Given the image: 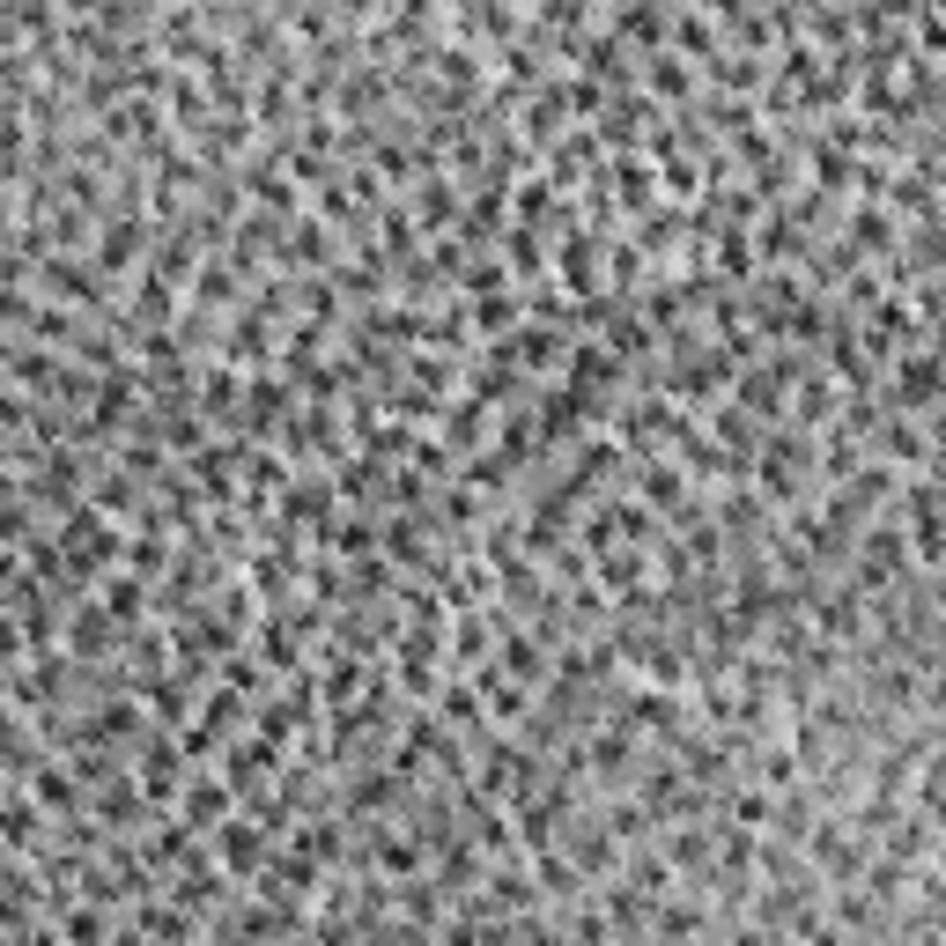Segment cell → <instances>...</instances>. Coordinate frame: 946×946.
I'll list each match as a JSON object with an SVG mask.
<instances>
[{
  "label": "cell",
  "instance_id": "6da1fadb",
  "mask_svg": "<svg viewBox=\"0 0 946 946\" xmlns=\"http://www.w3.org/2000/svg\"><path fill=\"white\" fill-rule=\"evenodd\" d=\"M237 791V784H230ZM230 791L222 784H200L193 799H185V821H230Z\"/></svg>",
  "mask_w": 946,
  "mask_h": 946
},
{
  "label": "cell",
  "instance_id": "7a4b0ae2",
  "mask_svg": "<svg viewBox=\"0 0 946 946\" xmlns=\"http://www.w3.org/2000/svg\"><path fill=\"white\" fill-rule=\"evenodd\" d=\"M643 496H651V503H680V481H673V466H666V459L643 466Z\"/></svg>",
  "mask_w": 946,
  "mask_h": 946
},
{
  "label": "cell",
  "instance_id": "3957f363",
  "mask_svg": "<svg viewBox=\"0 0 946 946\" xmlns=\"http://www.w3.org/2000/svg\"><path fill=\"white\" fill-rule=\"evenodd\" d=\"M651 82L666 89V97H680V89H688V67L673 60V52H658V67H651Z\"/></svg>",
  "mask_w": 946,
  "mask_h": 946
}]
</instances>
